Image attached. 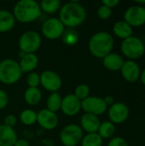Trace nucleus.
I'll return each mask as SVG.
<instances>
[{"label": "nucleus", "mask_w": 145, "mask_h": 146, "mask_svg": "<svg viewBox=\"0 0 145 146\" xmlns=\"http://www.w3.org/2000/svg\"><path fill=\"white\" fill-rule=\"evenodd\" d=\"M86 18V11L83 5L76 2H69L61 7L59 20L67 28H74L81 25Z\"/></svg>", "instance_id": "1"}, {"label": "nucleus", "mask_w": 145, "mask_h": 146, "mask_svg": "<svg viewBox=\"0 0 145 146\" xmlns=\"http://www.w3.org/2000/svg\"><path fill=\"white\" fill-rule=\"evenodd\" d=\"M114 45L115 39L113 35L104 31L94 33L91 37L88 44L89 50L91 55L102 59L112 52Z\"/></svg>", "instance_id": "2"}, {"label": "nucleus", "mask_w": 145, "mask_h": 146, "mask_svg": "<svg viewBox=\"0 0 145 146\" xmlns=\"http://www.w3.org/2000/svg\"><path fill=\"white\" fill-rule=\"evenodd\" d=\"M42 14L39 4L33 0H21L13 9L15 21L21 23H29L37 20Z\"/></svg>", "instance_id": "3"}, {"label": "nucleus", "mask_w": 145, "mask_h": 146, "mask_svg": "<svg viewBox=\"0 0 145 146\" xmlns=\"http://www.w3.org/2000/svg\"><path fill=\"white\" fill-rule=\"evenodd\" d=\"M22 72L19 63L13 59H4L0 62V82L14 85L21 77Z\"/></svg>", "instance_id": "4"}, {"label": "nucleus", "mask_w": 145, "mask_h": 146, "mask_svg": "<svg viewBox=\"0 0 145 146\" xmlns=\"http://www.w3.org/2000/svg\"><path fill=\"white\" fill-rule=\"evenodd\" d=\"M121 50L128 60L136 61L144 55L145 44L141 38L132 35L121 42Z\"/></svg>", "instance_id": "5"}, {"label": "nucleus", "mask_w": 145, "mask_h": 146, "mask_svg": "<svg viewBox=\"0 0 145 146\" xmlns=\"http://www.w3.org/2000/svg\"><path fill=\"white\" fill-rule=\"evenodd\" d=\"M20 50L24 54H35L42 44L41 36L35 31L25 32L19 39Z\"/></svg>", "instance_id": "6"}, {"label": "nucleus", "mask_w": 145, "mask_h": 146, "mask_svg": "<svg viewBox=\"0 0 145 146\" xmlns=\"http://www.w3.org/2000/svg\"><path fill=\"white\" fill-rule=\"evenodd\" d=\"M83 130L75 124L66 126L60 133V140L65 146H76L83 139Z\"/></svg>", "instance_id": "7"}, {"label": "nucleus", "mask_w": 145, "mask_h": 146, "mask_svg": "<svg viewBox=\"0 0 145 146\" xmlns=\"http://www.w3.org/2000/svg\"><path fill=\"white\" fill-rule=\"evenodd\" d=\"M124 20L132 28L139 27L145 24V7L141 5H132L124 13Z\"/></svg>", "instance_id": "8"}, {"label": "nucleus", "mask_w": 145, "mask_h": 146, "mask_svg": "<svg viewBox=\"0 0 145 146\" xmlns=\"http://www.w3.org/2000/svg\"><path fill=\"white\" fill-rule=\"evenodd\" d=\"M81 110H83L87 114L98 116L103 115L107 111L108 106L105 104L103 98L89 96L87 98L81 101Z\"/></svg>", "instance_id": "9"}, {"label": "nucleus", "mask_w": 145, "mask_h": 146, "mask_svg": "<svg viewBox=\"0 0 145 146\" xmlns=\"http://www.w3.org/2000/svg\"><path fill=\"white\" fill-rule=\"evenodd\" d=\"M65 27L58 18H50L46 20L41 27L43 35L49 39H57L62 37Z\"/></svg>", "instance_id": "10"}, {"label": "nucleus", "mask_w": 145, "mask_h": 146, "mask_svg": "<svg viewBox=\"0 0 145 146\" xmlns=\"http://www.w3.org/2000/svg\"><path fill=\"white\" fill-rule=\"evenodd\" d=\"M130 110L128 106L123 102L114 103L108 110V115L109 121L115 124L124 123L129 117Z\"/></svg>", "instance_id": "11"}, {"label": "nucleus", "mask_w": 145, "mask_h": 146, "mask_svg": "<svg viewBox=\"0 0 145 146\" xmlns=\"http://www.w3.org/2000/svg\"><path fill=\"white\" fill-rule=\"evenodd\" d=\"M40 84L48 92H57L62 86V78L58 74L51 70L44 71L40 74Z\"/></svg>", "instance_id": "12"}, {"label": "nucleus", "mask_w": 145, "mask_h": 146, "mask_svg": "<svg viewBox=\"0 0 145 146\" xmlns=\"http://www.w3.org/2000/svg\"><path fill=\"white\" fill-rule=\"evenodd\" d=\"M123 79L129 83H135L140 78L141 69L137 62L127 60L124 62V64L121 69Z\"/></svg>", "instance_id": "13"}, {"label": "nucleus", "mask_w": 145, "mask_h": 146, "mask_svg": "<svg viewBox=\"0 0 145 146\" xmlns=\"http://www.w3.org/2000/svg\"><path fill=\"white\" fill-rule=\"evenodd\" d=\"M61 110L68 116H74L81 110V101L74 95H66L62 100Z\"/></svg>", "instance_id": "14"}, {"label": "nucleus", "mask_w": 145, "mask_h": 146, "mask_svg": "<svg viewBox=\"0 0 145 146\" xmlns=\"http://www.w3.org/2000/svg\"><path fill=\"white\" fill-rule=\"evenodd\" d=\"M58 117L56 113L44 109L37 113V122L45 130H53L58 125Z\"/></svg>", "instance_id": "15"}, {"label": "nucleus", "mask_w": 145, "mask_h": 146, "mask_svg": "<svg viewBox=\"0 0 145 146\" xmlns=\"http://www.w3.org/2000/svg\"><path fill=\"white\" fill-rule=\"evenodd\" d=\"M101 121L98 116L85 113L80 119V127L87 133H97Z\"/></svg>", "instance_id": "16"}, {"label": "nucleus", "mask_w": 145, "mask_h": 146, "mask_svg": "<svg viewBox=\"0 0 145 146\" xmlns=\"http://www.w3.org/2000/svg\"><path fill=\"white\" fill-rule=\"evenodd\" d=\"M124 59L123 57L115 52H111L109 55H107L104 58H103V64L105 68L110 71H121L123 64H124Z\"/></svg>", "instance_id": "17"}, {"label": "nucleus", "mask_w": 145, "mask_h": 146, "mask_svg": "<svg viewBox=\"0 0 145 146\" xmlns=\"http://www.w3.org/2000/svg\"><path fill=\"white\" fill-rule=\"evenodd\" d=\"M17 141V134L14 128L4 124L0 125V146H14Z\"/></svg>", "instance_id": "18"}, {"label": "nucleus", "mask_w": 145, "mask_h": 146, "mask_svg": "<svg viewBox=\"0 0 145 146\" xmlns=\"http://www.w3.org/2000/svg\"><path fill=\"white\" fill-rule=\"evenodd\" d=\"M18 63L22 73H31L37 68L38 58L35 54H24Z\"/></svg>", "instance_id": "19"}, {"label": "nucleus", "mask_w": 145, "mask_h": 146, "mask_svg": "<svg viewBox=\"0 0 145 146\" xmlns=\"http://www.w3.org/2000/svg\"><path fill=\"white\" fill-rule=\"evenodd\" d=\"M113 33L116 37L124 40V39L132 36L133 28L128 23H126L125 21H123V20L118 21L114 24Z\"/></svg>", "instance_id": "20"}, {"label": "nucleus", "mask_w": 145, "mask_h": 146, "mask_svg": "<svg viewBox=\"0 0 145 146\" xmlns=\"http://www.w3.org/2000/svg\"><path fill=\"white\" fill-rule=\"evenodd\" d=\"M15 19L13 13L7 10H0V33H6L13 29Z\"/></svg>", "instance_id": "21"}, {"label": "nucleus", "mask_w": 145, "mask_h": 146, "mask_svg": "<svg viewBox=\"0 0 145 146\" xmlns=\"http://www.w3.org/2000/svg\"><path fill=\"white\" fill-rule=\"evenodd\" d=\"M24 99L27 104L31 106H35L40 103L42 99V93L38 87L37 88L28 87L25 91Z\"/></svg>", "instance_id": "22"}, {"label": "nucleus", "mask_w": 145, "mask_h": 146, "mask_svg": "<svg viewBox=\"0 0 145 146\" xmlns=\"http://www.w3.org/2000/svg\"><path fill=\"white\" fill-rule=\"evenodd\" d=\"M97 133L103 139H112L115 133V125L109 121L101 122Z\"/></svg>", "instance_id": "23"}, {"label": "nucleus", "mask_w": 145, "mask_h": 146, "mask_svg": "<svg viewBox=\"0 0 145 146\" xmlns=\"http://www.w3.org/2000/svg\"><path fill=\"white\" fill-rule=\"evenodd\" d=\"M61 38L66 45L72 46L78 43L79 37L78 32L74 28H65Z\"/></svg>", "instance_id": "24"}, {"label": "nucleus", "mask_w": 145, "mask_h": 146, "mask_svg": "<svg viewBox=\"0 0 145 146\" xmlns=\"http://www.w3.org/2000/svg\"><path fill=\"white\" fill-rule=\"evenodd\" d=\"M62 98L58 92H52L47 98V102H46L47 110L54 113L60 110L62 105Z\"/></svg>", "instance_id": "25"}, {"label": "nucleus", "mask_w": 145, "mask_h": 146, "mask_svg": "<svg viewBox=\"0 0 145 146\" xmlns=\"http://www.w3.org/2000/svg\"><path fill=\"white\" fill-rule=\"evenodd\" d=\"M39 6L41 11L47 14H53L61 8V2L59 0H43Z\"/></svg>", "instance_id": "26"}, {"label": "nucleus", "mask_w": 145, "mask_h": 146, "mask_svg": "<svg viewBox=\"0 0 145 146\" xmlns=\"http://www.w3.org/2000/svg\"><path fill=\"white\" fill-rule=\"evenodd\" d=\"M103 139L97 133H87L81 140V146H103Z\"/></svg>", "instance_id": "27"}, {"label": "nucleus", "mask_w": 145, "mask_h": 146, "mask_svg": "<svg viewBox=\"0 0 145 146\" xmlns=\"http://www.w3.org/2000/svg\"><path fill=\"white\" fill-rule=\"evenodd\" d=\"M20 120L26 126H32L37 122V113L32 110H24L20 115Z\"/></svg>", "instance_id": "28"}, {"label": "nucleus", "mask_w": 145, "mask_h": 146, "mask_svg": "<svg viewBox=\"0 0 145 146\" xmlns=\"http://www.w3.org/2000/svg\"><path fill=\"white\" fill-rule=\"evenodd\" d=\"M73 94L80 101H83V100H85V98H87L89 97V95H90V87L86 84H80L75 88Z\"/></svg>", "instance_id": "29"}, {"label": "nucleus", "mask_w": 145, "mask_h": 146, "mask_svg": "<svg viewBox=\"0 0 145 146\" xmlns=\"http://www.w3.org/2000/svg\"><path fill=\"white\" fill-rule=\"evenodd\" d=\"M26 84L28 87L37 88L40 84V74L35 72H31L26 77Z\"/></svg>", "instance_id": "30"}, {"label": "nucleus", "mask_w": 145, "mask_h": 146, "mask_svg": "<svg viewBox=\"0 0 145 146\" xmlns=\"http://www.w3.org/2000/svg\"><path fill=\"white\" fill-rule=\"evenodd\" d=\"M112 15V9L105 5H101L97 9V16L101 20H108Z\"/></svg>", "instance_id": "31"}, {"label": "nucleus", "mask_w": 145, "mask_h": 146, "mask_svg": "<svg viewBox=\"0 0 145 146\" xmlns=\"http://www.w3.org/2000/svg\"><path fill=\"white\" fill-rule=\"evenodd\" d=\"M107 146H129V145L124 138L114 137L110 139Z\"/></svg>", "instance_id": "32"}, {"label": "nucleus", "mask_w": 145, "mask_h": 146, "mask_svg": "<svg viewBox=\"0 0 145 146\" xmlns=\"http://www.w3.org/2000/svg\"><path fill=\"white\" fill-rule=\"evenodd\" d=\"M9 103V97L8 94L0 89V110H3L6 108V106L8 105Z\"/></svg>", "instance_id": "33"}, {"label": "nucleus", "mask_w": 145, "mask_h": 146, "mask_svg": "<svg viewBox=\"0 0 145 146\" xmlns=\"http://www.w3.org/2000/svg\"><path fill=\"white\" fill-rule=\"evenodd\" d=\"M4 125L9 127H14L16 124V118L14 115H8L4 118Z\"/></svg>", "instance_id": "34"}, {"label": "nucleus", "mask_w": 145, "mask_h": 146, "mask_svg": "<svg viewBox=\"0 0 145 146\" xmlns=\"http://www.w3.org/2000/svg\"><path fill=\"white\" fill-rule=\"evenodd\" d=\"M102 3L103 5H105L108 8L112 9L113 8H115L120 3V1L119 0H103Z\"/></svg>", "instance_id": "35"}, {"label": "nucleus", "mask_w": 145, "mask_h": 146, "mask_svg": "<svg viewBox=\"0 0 145 146\" xmlns=\"http://www.w3.org/2000/svg\"><path fill=\"white\" fill-rule=\"evenodd\" d=\"M103 100H104V102H105V104H107V106L109 107H110L114 103H115V98L112 97V96H110V95H109V96H106L104 98H103Z\"/></svg>", "instance_id": "36"}, {"label": "nucleus", "mask_w": 145, "mask_h": 146, "mask_svg": "<svg viewBox=\"0 0 145 146\" xmlns=\"http://www.w3.org/2000/svg\"><path fill=\"white\" fill-rule=\"evenodd\" d=\"M14 146H30L29 143L25 139H17Z\"/></svg>", "instance_id": "37"}, {"label": "nucleus", "mask_w": 145, "mask_h": 146, "mask_svg": "<svg viewBox=\"0 0 145 146\" xmlns=\"http://www.w3.org/2000/svg\"><path fill=\"white\" fill-rule=\"evenodd\" d=\"M139 80H141L142 84L145 86V68L143 69V71H141V74H140V78Z\"/></svg>", "instance_id": "38"}, {"label": "nucleus", "mask_w": 145, "mask_h": 146, "mask_svg": "<svg viewBox=\"0 0 145 146\" xmlns=\"http://www.w3.org/2000/svg\"><path fill=\"white\" fill-rule=\"evenodd\" d=\"M135 3H136L138 5H141V6H143L144 4H145V0L144 1H135Z\"/></svg>", "instance_id": "39"}, {"label": "nucleus", "mask_w": 145, "mask_h": 146, "mask_svg": "<svg viewBox=\"0 0 145 146\" xmlns=\"http://www.w3.org/2000/svg\"><path fill=\"white\" fill-rule=\"evenodd\" d=\"M62 146H65V145H62Z\"/></svg>", "instance_id": "40"}, {"label": "nucleus", "mask_w": 145, "mask_h": 146, "mask_svg": "<svg viewBox=\"0 0 145 146\" xmlns=\"http://www.w3.org/2000/svg\"><path fill=\"white\" fill-rule=\"evenodd\" d=\"M144 123H145V121H144Z\"/></svg>", "instance_id": "41"}]
</instances>
